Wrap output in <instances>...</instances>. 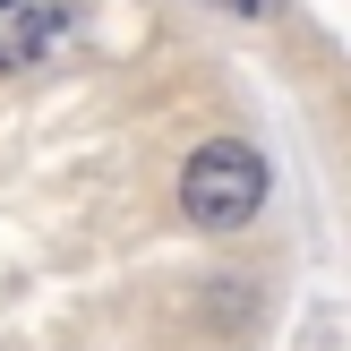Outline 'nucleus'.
I'll use <instances>...</instances> for the list:
<instances>
[{
    "label": "nucleus",
    "instance_id": "2",
    "mask_svg": "<svg viewBox=\"0 0 351 351\" xmlns=\"http://www.w3.org/2000/svg\"><path fill=\"white\" fill-rule=\"evenodd\" d=\"M51 34H60V17H51V9H34V0H0V77L26 69Z\"/></svg>",
    "mask_w": 351,
    "mask_h": 351
},
{
    "label": "nucleus",
    "instance_id": "1",
    "mask_svg": "<svg viewBox=\"0 0 351 351\" xmlns=\"http://www.w3.org/2000/svg\"><path fill=\"white\" fill-rule=\"evenodd\" d=\"M180 206H189V223L197 232H240V223L266 206V163H257L249 146H197L189 154V171H180Z\"/></svg>",
    "mask_w": 351,
    "mask_h": 351
},
{
    "label": "nucleus",
    "instance_id": "3",
    "mask_svg": "<svg viewBox=\"0 0 351 351\" xmlns=\"http://www.w3.org/2000/svg\"><path fill=\"white\" fill-rule=\"evenodd\" d=\"M215 9H232V17H274L283 0H215Z\"/></svg>",
    "mask_w": 351,
    "mask_h": 351
}]
</instances>
